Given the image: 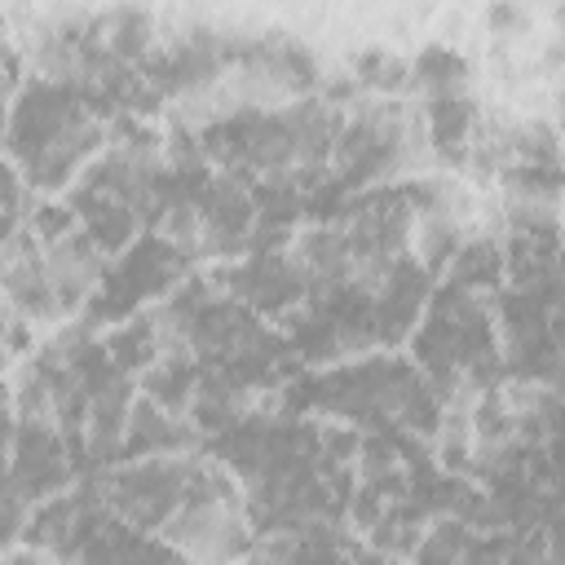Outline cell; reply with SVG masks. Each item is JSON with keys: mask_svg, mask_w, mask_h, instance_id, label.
<instances>
[{"mask_svg": "<svg viewBox=\"0 0 565 565\" xmlns=\"http://www.w3.org/2000/svg\"><path fill=\"white\" fill-rule=\"evenodd\" d=\"M181 274H186V248L173 243L168 234H146L142 243H133L120 257L111 274L102 279V287L93 292V301L84 305L93 323H106V318H129L146 296L168 292Z\"/></svg>", "mask_w": 565, "mask_h": 565, "instance_id": "5b68a950", "label": "cell"}, {"mask_svg": "<svg viewBox=\"0 0 565 565\" xmlns=\"http://www.w3.org/2000/svg\"><path fill=\"white\" fill-rule=\"evenodd\" d=\"M561 137H565V98H561Z\"/></svg>", "mask_w": 565, "mask_h": 565, "instance_id": "5bb4252c", "label": "cell"}, {"mask_svg": "<svg viewBox=\"0 0 565 565\" xmlns=\"http://www.w3.org/2000/svg\"><path fill=\"white\" fill-rule=\"evenodd\" d=\"M415 358L433 376L442 393H486L499 376V345H495V318L486 301L468 287L446 283L433 292L429 314L411 332Z\"/></svg>", "mask_w": 565, "mask_h": 565, "instance_id": "3957f363", "label": "cell"}, {"mask_svg": "<svg viewBox=\"0 0 565 565\" xmlns=\"http://www.w3.org/2000/svg\"><path fill=\"white\" fill-rule=\"evenodd\" d=\"M190 442H195V433L186 429V420L142 393V402H133L129 429H124L120 460H142V455H164V451H190Z\"/></svg>", "mask_w": 565, "mask_h": 565, "instance_id": "52a82bcc", "label": "cell"}, {"mask_svg": "<svg viewBox=\"0 0 565 565\" xmlns=\"http://www.w3.org/2000/svg\"><path fill=\"white\" fill-rule=\"evenodd\" d=\"M354 80L385 93V89H402V84L411 80V71H407V62L389 58L385 49H367V53H358V62H354Z\"/></svg>", "mask_w": 565, "mask_h": 565, "instance_id": "8fae6325", "label": "cell"}, {"mask_svg": "<svg viewBox=\"0 0 565 565\" xmlns=\"http://www.w3.org/2000/svg\"><path fill=\"white\" fill-rule=\"evenodd\" d=\"M106 142L102 111L62 80H31L9 102V164L31 190H62Z\"/></svg>", "mask_w": 565, "mask_h": 565, "instance_id": "7a4b0ae2", "label": "cell"}, {"mask_svg": "<svg viewBox=\"0 0 565 565\" xmlns=\"http://www.w3.org/2000/svg\"><path fill=\"white\" fill-rule=\"evenodd\" d=\"M557 23H561V31H565V0L557 5Z\"/></svg>", "mask_w": 565, "mask_h": 565, "instance_id": "4fadbf2b", "label": "cell"}, {"mask_svg": "<svg viewBox=\"0 0 565 565\" xmlns=\"http://www.w3.org/2000/svg\"><path fill=\"white\" fill-rule=\"evenodd\" d=\"M208 464L212 460L190 455V451L142 455V460H129L120 468H106L98 490L129 526L164 535V526L186 508V499L199 490V482H204Z\"/></svg>", "mask_w": 565, "mask_h": 565, "instance_id": "277c9868", "label": "cell"}, {"mask_svg": "<svg viewBox=\"0 0 565 565\" xmlns=\"http://www.w3.org/2000/svg\"><path fill=\"white\" fill-rule=\"evenodd\" d=\"M98 31H106L102 45L124 62H142L146 45H151V18L142 9H115L111 18H102Z\"/></svg>", "mask_w": 565, "mask_h": 565, "instance_id": "30bf717a", "label": "cell"}, {"mask_svg": "<svg viewBox=\"0 0 565 565\" xmlns=\"http://www.w3.org/2000/svg\"><path fill=\"white\" fill-rule=\"evenodd\" d=\"M424 115H429V137L437 151L446 159H460L468 129H473V102L464 93H455V98H429Z\"/></svg>", "mask_w": 565, "mask_h": 565, "instance_id": "9c48e42d", "label": "cell"}, {"mask_svg": "<svg viewBox=\"0 0 565 565\" xmlns=\"http://www.w3.org/2000/svg\"><path fill=\"white\" fill-rule=\"evenodd\" d=\"M411 84H420L424 98H455V93H464V84H468V62L446 45H429L420 58H415Z\"/></svg>", "mask_w": 565, "mask_h": 565, "instance_id": "ba28073f", "label": "cell"}, {"mask_svg": "<svg viewBox=\"0 0 565 565\" xmlns=\"http://www.w3.org/2000/svg\"><path fill=\"white\" fill-rule=\"evenodd\" d=\"M221 283H226V292L234 296V301L257 309L261 318L292 314V309H301L305 296H309V270L301 265L296 252H283L279 243L243 252V261L221 274Z\"/></svg>", "mask_w": 565, "mask_h": 565, "instance_id": "8992f818", "label": "cell"}, {"mask_svg": "<svg viewBox=\"0 0 565 565\" xmlns=\"http://www.w3.org/2000/svg\"><path fill=\"white\" fill-rule=\"evenodd\" d=\"M486 23H490L495 36H517V31L526 27V9H521L517 0H490Z\"/></svg>", "mask_w": 565, "mask_h": 565, "instance_id": "7c38bea8", "label": "cell"}, {"mask_svg": "<svg viewBox=\"0 0 565 565\" xmlns=\"http://www.w3.org/2000/svg\"><path fill=\"white\" fill-rule=\"evenodd\" d=\"M442 398L424 367H411L402 358H362L354 367H336L323 376L305 380L301 393H292V407L332 411L349 424L376 433H415L433 437L442 433Z\"/></svg>", "mask_w": 565, "mask_h": 565, "instance_id": "6da1fadb", "label": "cell"}]
</instances>
